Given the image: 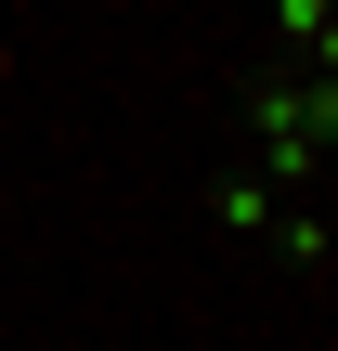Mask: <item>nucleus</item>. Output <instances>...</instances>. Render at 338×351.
<instances>
[{
	"label": "nucleus",
	"mask_w": 338,
	"mask_h": 351,
	"mask_svg": "<svg viewBox=\"0 0 338 351\" xmlns=\"http://www.w3.org/2000/svg\"><path fill=\"white\" fill-rule=\"evenodd\" d=\"M248 130H261V182L313 208L326 143H338V91H326V78H261V91H248Z\"/></svg>",
	"instance_id": "obj_1"
},
{
	"label": "nucleus",
	"mask_w": 338,
	"mask_h": 351,
	"mask_svg": "<svg viewBox=\"0 0 338 351\" xmlns=\"http://www.w3.org/2000/svg\"><path fill=\"white\" fill-rule=\"evenodd\" d=\"M274 208H287V195H274V182H261V169H248V182H221V195H208V221H221V234H274Z\"/></svg>",
	"instance_id": "obj_3"
},
{
	"label": "nucleus",
	"mask_w": 338,
	"mask_h": 351,
	"mask_svg": "<svg viewBox=\"0 0 338 351\" xmlns=\"http://www.w3.org/2000/svg\"><path fill=\"white\" fill-rule=\"evenodd\" d=\"M274 247H287V261H313V274H326V208H274Z\"/></svg>",
	"instance_id": "obj_4"
},
{
	"label": "nucleus",
	"mask_w": 338,
	"mask_h": 351,
	"mask_svg": "<svg viewBox=\"0 0 338 351\" xmlns=\"http://www.w3.org/2000/svg\"><path fill=\"white\" fill-rule=\"evenodd\" d=\"M274 39H287V52H300L313 78L338 65V13H326V0H274Z\"/></svg>",
	"instance_id": "obj_2"
}]
</instances>
